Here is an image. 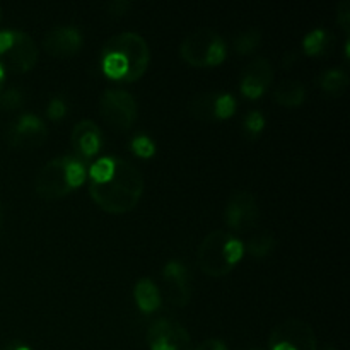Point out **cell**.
I'll list each match as a JSON object with an SVG mask.
<instances>
[{
    "mask_svg": "<svg viewBox=\"0 0 350 350\" xmlns=\"http://www.w3.org/2000/svg\"><path fill=\"white\" fill-rule=\"evenodd\" d=\"M3 92V81H0V94Z\"/></svg>",
    "mask_w": 350,
    "mask_h": 350,
    "instance_id": "obj_33",
    "label": "cell"
},
{
    "mask_svg": "<svg viewBox=\"0 0 350 350\" xmlns=\"http://www.w3.org/2000/svg\"><path fill=\"white\" fill-rule=\"evenodd\" d=\"M88 178L84 163L74 156H58L48 161L36 176V193L46 200H55L81 187Z\"/></svg>",
    "mask_w": 350,
    "mask_h": 350,
    "instance_id": "obj_2",
    "label": "cell"
},
{
    "mask_svg": "<svg viewBox=\"0 0 350 350\" xmlns=\"http://www.w3.org/2000/svg\"><path fill=\"white\" fill-rule=\"evenodd\" d=\"M245 245L232 232L212 231L202 239L197 252L198 267L204 273L211 277L228 275L236 263L241 260Z\"/></svg>",
    "mask_w": 350,
    "mask_h": 350,
    "instance_id": "obj_3",
    "label": "cell"
},
{
    "mask_svg": "<svg viewBox=\"0 0 350 350\" xmlns=\"http://www.w3.org/2000/svg\"><path fill=\"white\" fill-rule=\"evenodd\" d=\"M103 118L116 130H129L135 123L139 106L135 98L125 89H106L99 98Z\"/></svg>",
    "mask_w": 350,
    "mask_h": 350,
    "instance_id": "obj_7",
    "label": "cell"
},
{
    "mask_svg": "<svg viewBox=\"0 0 350 350\" xmlns=\"http://www.w3.org/2000/svg\"><path fill=\"white\" fill-rule=\"evenodd\" d=\"M273 81V68L269 58L255 57L241 72V92L246 98L256 99L269 89Z\"/></svg>",
    "mask_w": 350,
    "mask_h": 350,
    "instance_id": "obj_12",
    "label": "cell"
},
{
    "mask_svg": "<svg viewBox=\"0 0 350 350\" xmlns=\"http://www.w3.org/2000/svg\"><path fill=\"white\" fill-rule=\"evenodd\" d=\"M265 126V118H263V115L260 111H250L248 115H246L245 118V129L248 130L250 133H253V135H256V133L260 132V130Z\"/></svg>",
    "mask_w": 350,
    "mask_h": 350,
    "instance_id": "obj_26",
    "label": "cell"
},
{
    "mask_svg": "<svg viewBox=\"0 0 350 350\" xmlns=\"http://www.w3.org/2000/svg\"><path fill=\"white\" fill-rule=\"evenodd\" d=\"M236 111V99L229 92H219L215 99V118H229Z\"/></svg>",
    "mask_w": 350,
    "mask_h": 350,
    "instance_id": "obj_23",
    "label": "cell"
},
{
    "mask_svg": "<svg viewBox=\"0 0 350 350\" xmlns=\"http://www.w3.org/2000/svg\"><path fill=\"white\" fill-rule=\"evenodd\" d=\"M3 350H31L27 345L21 344V342H10V344L5 345V349Z\"/></svg>",
    "mask_w": 350,
    "mask_h": 350,
    "instance_id": "obj_32",
    "label": "cell"
},
{
    "mask_svg": "<svg viewBox=\"0 0 350 350\" xmlns=\"http://www.w3.org/2000/svg\"><path fill=\"white\" fill-rule=\"evenodd\" d=\"M70 142L75 152L84 157H92L101 149V130L92 120H81L72 129Z\"/></svg>",
    "mask_w": 350,
    "mask_h": 350,
    "instance_id": "obj_15",
    "label": "cell"
},
{
    "mask_svg": "<svg viewBox=\"0 0 350 350\" xmlns=\"http://www.w3.org/2000/svg\"><path fill=\"white\" fill-rule=\"evenodd\" d=\"M130 146H132L133 152L140 157H150L156 152V144H154L152 139L147 135H137Z\"/></svg>",
    "mask_w": 350,
    "mask_h": 350,
    "instance_id": "obj_25",
    "label": "cell"
},
{
    "mask_svg": "<svg viewBox=\"0 0 350 350\" xmlns=\"http://www.w3.org/2000/svg\"><path fill=\"white\" fill-rule=\"evenodd\" d=\"M103 53H116L125 60L126 75L123 81L133 82L146 74L149 67L150 51L147 41L133 31H125L106 41Z\"/></svg>",
    "mask_w": 350,
    "mask_h": 350,
    "instance_id": "obj_5",
    "label": "cell"
},
{
    "mask_svg": "<svg viewBox=\"0 0 350 350\" xmlns=\"http://www.w3.org/2000/svg\"><path fill=\"white\" fill-rule=\"evenodd\" d=\"M0 222H2V214H0Z\"/></svg>",
    "mask_w": 350,
    "mask_h": 350,
    "instance_id": "obj_34",
    "label": "cell"
},
{
    "mask_svg": "<svg viewBox=\"0 0 350 350\" xmlns=\"http://www.w3.org/2000/svg\"><path fill=\"white\" fill-rule=\"evenodd\" d=\"M317 335L308 321L287 318L273 327L269 337V350H317Z\"/></svg>",
    "mask_w": 350,
    "mask_h": 350,
    "instance_id": "obj_6",
    "label": "cell"
},
{
    "mask_svg": "<svg viewBox=\"0 0 350 350\" xmlns=\"http://www.w3.org/2000/svg\"><path fill=\"white\" fill-rule=\"evenodd\" d=\"M337 23L349 33L350 29V2L342 0L337 5Z\"/></svg>",
    "mask_w": 350,
    "mask_h": 350,
    "instance_id": "obj_27",
    "label": "cell"
},
{
    "mask_svg": "<svg viewBox=\"0 0 350 350\" xmlns=\"http://www.w3.org/2000/svg\"><path fill=\"white\" fill-rule=\"evenodd\" d=\"M24 103L23 92L19 89H7L0 94V108L5 109V111H12V109L21 108Z\"/></svg>",
    "mask_w": 350,
    "mask_h": 350,
    "instance_id": "obj_24",
    "label": "cell"
},
{
    "mask_svg": "<svg viewBox=\"0 0 350 350\" xmlns=\"http://www.w3.org/2000/svg\"><path fill=\"white\" fill-rule=\"evenodd\" d=\"M304 96H306L304 85L299 81H296V79H286V81H282L277 85L275 92H273L275 101L279 105L287 106V108L301 105L304 101Z\"/></svg>",
    "mask_w": 350,
    "mask_h": 350,
    "instance_id": "obj_17",
    "label": "cell"
},
{
    "mask_svg": "<svg viewBox=\"0 0 350 350\" xmlns=\"http://www.w3.org/2000/svg\"><path fill=\"white\" fill-rule=\"evenodd\" d=\"M133 297L135 303L144 313H152L161 306V293L154 280L149 277H142L133 287Z\"/></svg>",
    "mask_w": 350,
    "mask_h": 350,
    "instance_id": "obj_16",
    "label": "cell"
},
{
    "mask_svg": "<svg viewBox=\"0 0 350 350\" xmlns=\"http://www.w3.org/2000/svg\"><path fill=\"white\" fill-rule=\"evenodd\" d=\"M67 113V105L60 98H53L48 103V116L51 120H60Z\"/></svg>",
    "mask_w": 350,
    "mask_h": 350,
    "instance_id": "obj_28",
    "label": "cell"
},
{
    "mask_svg": "<svg viewBox=\"0 0 350 350\" xmlns=\"http://www.w3.org/2000/svg\"><path fill=\"white\" fill-rule=\"evenodd\" d=\"M180 53L193 67H214L226 58V43L212 27H197L181 41Z\"/></svg>",
    "mask_w": 350,
    "mask_h": 350,
    "instance_id": "obj_4",
    "label": "cell"
},
{
    "mask_svg": "<svg viewBox=\"0 0 350 350\" xmlns=\"http://www.w3.org/2000/svg\"><path fill=\"white\" fill-rule=\"evenodd\" d=\"M195 350H228L226 344L222 340H217V338H208V340L202 342Z\"/></svg>",
    "mask_w": 350,
    "mask_h": 350,
    "instance_id": "obj_29",
    "label": "cell"
},
{
    "mask_svg": "<svg viewBox=\"0 0 350 350\" xmlns=\"http://www.w3.org/2000/svg\"><path fill=\"white\" fill-rule=\"evenodd\" d=\"M260 43H262V31L252 27L234 38V50L241 55H250L260 46Z\"/></svg>",
    "mask_w": 350,
    "mask_h": 350,
    "instance_id": "obj_21",
    "label": "cell"
},
{
    "mask_svg": "<svg viewBox=\"0 0 350 350\" xmlns=\"http://www.w3.org/2000/svg\"><path fill=\"white\" fill-rule=\"evenodd\" d=\"M325 44H327V31L320 29V27L310 31V33L304 36V41H303L304 51L310 55L321 53V51L325 50Z\"/></svg>",
    "mask_w": 350,
    "mask_h": 350,
    "instance_id": "obj_22",
    "label": "cell"
},
{
    "mask_svg": "<svg viewBox=\"0 0 350 350\" xmlns=\"http://www.w3.org/2000/svg\"><path fill=\"white\" fill-rule=\"evenodd\" d=\"M273 246H275V238H273L272 232L262 231L258 232V234L252 236V239H250L248 245H246V250H248L250 255L255 256V258H265V256L272 252Z\"/></svg>",
    "mask_w": 350,
    "mask_h": 350,
    "instance_id": "obj_20",
    "label": "cell"
},
{
    "mask_svg": "<svg viewBox=\"0 0 350 350\" xmlns=\"http://www.w3.org/2000/svg\"><path fill=\"white\" fill-rule=\"evenodd\" d=\"M150 350H193L187 328L171 318H159L147 330Z\"/></svg>",
    "mask_w": 350,
    "mask_h": 350,
    "instance_id": "obj_8",
    "label": "cell"
},
{
    "mask_svg": "<svg viewBox=\"0 0 350 350\" xmlns=\"http://www.w3.org/2000/svg\"><path fill=\"white\" fill-rule=\"evenodd\" d=\"M219 92H202V94L193 96L188 103V111L198 120L211 122L215 120V99Z\"/></svg>",
    "mask_w": 350,
    "mask_h": 350,
    "instance_id": "obj_18",
    "label": "cell"
},
{
    "mask_svg": "<svg viewBox=\"0 0 350 350\" xmlns=\"http://www.w3.org/2000/svg\"><path fill=\"white\" fill-rule=\"evenodd\" d=\"M7 139H9L10 146L17 147V149H33V147H40L46 142L48 126L40 116L26 113L12 123Z\"/></svg>",
    "mask_w": 350,
    "mask_h": 350,
    "instance_id": "obj_10",
    "label": "cell"
},
{
    "mask_svg": "<svg viewBox=\"0 0 350 350\" xmlns=\"http://www.w3.org/2000/svg\"><path fill=\"white\" fill-rule=\"evenodd\" d=\"M12 44L5 51L9 67L14 72H27L34 67L38 60V46L33 38L24 31H12Z\"/></svg>",
    "mask_w": 350,
    "mask_h": 350,
    "instance_id": "obj_14",
    "label": "cell"
},
{
    "mask_svg": "<svg viewBox=\"0 0 350 350\" xmlns=\"http://www.w3.org/2000/svg\"><path fill=\"white\" fill-rule=\"evenodd\" d=\"M327 350H335V349H332V347H330V349H327Z\"/></svg>",
    "mask_w": 350,
    "mask_h": 350,
    "instance_id": "obj_35",
    "label": "cell"
},
{
    "mask_svg": "<svg viewBox=\"0 0 350 350\" xmlns=\"http://www.w3.org/2000/svg\"><path fill=\"white\" fill-rule=\"evenodd\" d=\"M84 38L75 26H55L44 34V50L53 57H72L81 50Z\"/></svg>",
    "mask_w": 350,
    "mask_h": 350,
    "instance_id": "obj_13",
    "label": "cell"
},
{
    "mask_svg": "<svg viewBox=\"0 0 350 350\" xmlns=\"http://www.w3.org/2000/svg\"><path fill=\"white\" fill-rule=\"evenodd\" d=\"M12 31H0V55H3L9 50L10 44H12Z\"/></svg>",
    "mask_w": 350,
    "mask_h": 350,
    "instance_id": "obj_30",
    "label": "cell"
},
{
    "mask_svg": "<svg viewBox=\"0 0 350 350\" xmlns=\"http://www.w3.org/2000/svg\"><path fill=\"white\" fill-rule=\"evenodd\" d=\"M260 207L258 200L252 191L239 190L229 197L224 208V221L232 231L246 232L258 222Z\"/></svg>",
    "mask_w": 350,
    "mask_h": 350,
    "instance_id": "obj_9",
    "label": "cell"
},
{
    "mask_svg": "<svg viewBox=\"0 0 350 350\" xmlns=\"http://www.w3.org/2000/svg\"><path fill=\"white\" fill-rule=\"evenodd\" d=\"M142 173L123 157H99L89 167V195L106 212L125 214L144 193Z\"/></svg>",
    "mask_w": 350,
    "mask_h": 350,
    "instance_id": "obj_1",
    "label": "cell"
},
{
    "mask_svg": "<svg viewBox=\"0 0 350 350\" xmlns=\"http://www.w3.org/2000/svg\"><path fill=\"white\" fill-rule=\"evenodd\" d=\"M129 7H130V2H126V0H115V2L109 3L108 9L111 10L113 14H123Z\"/></svg>",
    "mask_w": 350,
    "mask_h": 350,
    "instance_id": "obj_31",
    "label": "cell"
},
{
    "mask_svg": "<svg viewBox=\"0 0 350 350\" xmlns=\"http://www.w3.org/2000/svg\"><path fill=\"white\" fill-rule=\"evenodd\" d=\"M320 85L332 96H340L349 85V74L342 68H327L320 75Z\"/></svg>",
    "mask_w": 350,
    "mask_h": 350,
    "instance_id": "obj_19",
    "label": "cell"
},
{
    "mask_svg": "<svg viewBox=\"0 0 350 350\" xmlns=\"http://www.w3.org/2000/svg\"><path fill=\"white\" fill-rule=\"evenodd\" d=\"M163 279L170 303L174 306L188 304L191 297V277L188 267L178 260H171L164 267Z\"/></svg>",
    "mask_w": 350,
    "mask_h": 350,
    "instance_id": "obj_11",
    "label": "cell"
}]
</instances>
